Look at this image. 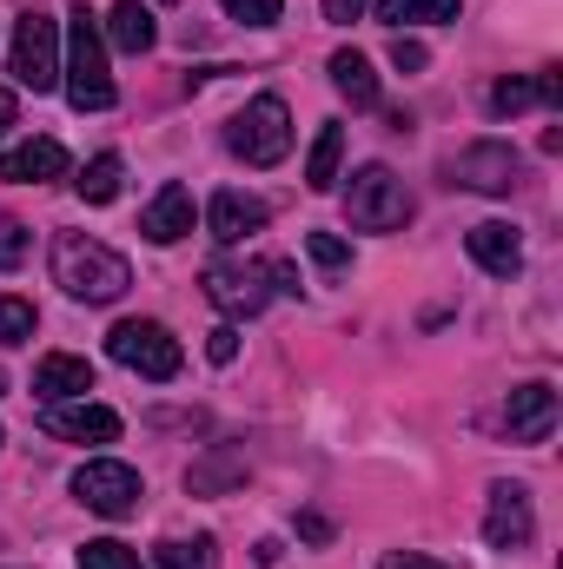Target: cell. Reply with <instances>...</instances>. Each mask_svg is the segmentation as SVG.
<instances>
[{"mask_svg": "<svg viewBox=\"0 0 563 569\" xmlns=\"http://www.w3.org/2000/svg\"><path fill=\"white\" fill-rule=\"evenodd\" d=\"M53 284H60L67 298H80V305H113V298H127L134 266H127L113 246L87 239V232H60V239H53Z\"/></svg>", "mask_w": 563, "mask_h": 569, "instance_id": "6da1fadb", "label": "cell"}, {"mask_svg": "<svg viewBox=\"0 0 563 569\" xmlns=\"http://www.w3.org/2000/svg\"><path fill=\"white\" fill-rule=\"evenodd\" d=\"M60 87H67L73 113H107V107H113L107 33H100V20H93V7H87V0L67 13V60H60Z\"/></svg>", "mask_w": 563, "mask_h": 569, "instance_id": "7a4b0ae2", "label": "cell"}, {"mask_svg": "<svg viewBox=\"0 0 563 569\" xmlns=\"http://www.w3.org/2000/svg\"><path fill=\"white\" fill-rule=\"evenodd\" d=\"M273 291H298L292 259H213L206 266V298L226 318H259L273 305Z\"/></svg>", "mask_w": 563, "mask_h": 569, "instance_id": "3957f363", "label": "cell"}, {"mask_svg": "<svg viewBox=\"0 0 563 569\" xmlns=\"http://www.w3.org/2000/svg\"><path fill=\"white\" fill-rule=\"evenodd\" d=\"M107 358L127 365V371H140V378H152V385L179 378V365H186L179 338H172L159 318H120V325L107 331Z\"/></svg>", "mask_w": 563, "mask_h": 569, "instance_id": "277c9868", "label": "cell"}, {"mask_svg": "<svg viewBox=\"0 0 563 569\" xmlns=\"http://www.w3.org/2000/svg\"><path fill=\"white\" fill-rule=\"evenodd\" d=\"M345 219L358 232H398L412 219V192L392 166H358L352 186H345Z\"/></svg>", "mask_w": 563, "mask_h": 569, "instance_id": "5b68a950", "label": "cell"}, {"mask_svg": "<svg viewBox=\"0 0 563 569\" xmlns=\"http://www.w3.org/2000/svg\"><path fill=\"white\" fill-rule=\"evenodd\" d=\"M7 73L33 93H53L60 87V20H47L40 7H27L13 20V53H7Z\"/></svg>", "mask_w": 563, "mask_h": 569, "instance_id": "8992f818", "label": "cell"}, {"mask_svg": "<svg viewBox=\"0 0 563 569\" xmlns=\"http://www.w3.org/2000/svg\"><path fill=\"white\" fill-rule=\"evenodd\" d=\"M226 146L246 166H279L285 152H292V113H285L279 93L246 100V113H233V127H226Z\"/></svg>", "mask_w": 563, "mask_h": 569, "instance_id": "52a82bcc", "label": "cell"}, {"mask_svg": "<svg viewBox=\"0 0 563 569\" xmlns=\"http://www.w3.org/2000/svg\"><path fill=\"white\" fill-rule=\"evenodd\" d=\"M73 497L93 510V517H134L140 510V470L134 463H113V457H93L73 470Z\"/></svg>", "mask_w": 563, "mask_h": 569, "instance_id": "ba28073f", "label": "cell"}, {"mask_svg": "<svg viewBox=\"0 0 563 569\" xmlns=\"http://www.w3.org/2000/svg\"><path fill=\"white\" fill-rule=\"evenodd\" d=\"M444 172H451V186H471V192H511L524 179V159H517V146H504V140H477L464 152H451Z\"/></svg>", "mask_w": 563, "mask_h": 569, "instance_id": "9c48e42d", "label": "cell"}, {"mask_svg": "<svg viewBox=\"0 0 563 569\" xmlns=\"http://www.w3.org/2000/svg\"><path fill=\"white\" fill-rule=\"evenodd\" d=\"M531 537H537V517H531V490H524V483H491L484 543H491V550H524Z\"/></svg>", "mask_w": 563, "mask_h": 569, "instance_id": "30bf717a", "label": "cell"}, {"mask_svg": "<svg viewBox=\"0 0 563 569\" xmlns=\"http://www.w3.org/2000/svg\"><path fill=\"white\" fill-rule=\"evenodd\" d=\"M40 430L47 437H67V443H113L120 437V411L87 405V398H67V405H47Z\"/></svg>", "mask_w": 563, "mask_h": 569, "instance_id": "8fae6325", "label": "cell"}, {"mask_svg": "<svg viewBox=\"0 0 563 569\" xmlns=\"http://www.w3.org/2000/svg\"><path fill=\"white\" fill-rule=\"evenodd\" d=\"M206 232H213L219 246H246L253 232H266V199H253V192H239V186L213 192V206H206Z\"/></svg>", "mask_w": 563, "mask_h": 569, "instance_id": "7c38bea8", "label": "cell"}, {"mask_svg": "<svg viewBox=\"0 0 563 569\" xmlns=\"http://www.w3.org/2000/svg\"><path fill=\"white\" fill-rule=\"evenodd\" d=\"M504 430H511V443H544L557 430V391L551 385H517L504 398Z\"/></svg>", "mask_w": 563, "mask_h": 569, "instance_id": "4fadbf2b", "label": "cell"}, {"mask_svg": "<svg viewBox=\"0 0 563 569\" xmlns=\"http://www.w3.org/2000/svg\"><path fill=\"white\" fill-rule=\"evenodd\" d=\"M531 107H563L557 73H511V80L491 87V113H497V120H517V113H531Z\"/></svg>", "mask_w": 563, "mask_h": 569, "instance_id": "5bb4252c", "label": "cell"}, {"mask_svg": "<svg viewBox=\"0 0 563 569\" xmlns=\"http://www.w3.org/2000/svg\"><path fill=\"white\" fill-rule=\"evenodd\" d=\"M60 172H67V146L60 140H27V146H13V152H0V179L7 186H47Z\"/></svg>", "mask_w": 563, "mask_h": 569, "instance_id": "9a60e30c", "label": "cell"}, {"mask_svg": "<svg viewBox=\"0 0 563 569\" xmlns=\"http://www.w3.org/2000/svg\"><path fill=\"white\" fill-rule=\"evenodd\" d=\"M464 246H471V259H477L491 279H517V266H524V246H517V232H511L504 219L471 226V232H464Z\"/></svg>", "mask_w": 563, "mask_h": 569, "instance_id": "2e32d148", "label": "cell"}, {"mask_svg": "<svg viewBox=\"0 0 563 569\" xmlns=\"http://www.w3.org/2000/svg\"><path fill=\"white\" fill-rule=\"evenodd\" d=\"M87 391H93V365H87V358L53 351V358H40V365H33V398L67 405V398H87Z\"/></svg>", "mask_w": 563, "mask_h": 569, "instance_id": "e0dca14e", "label": "cell"}, {"mask_svg": "<svg viewBox=\"0 0 563 569\" xmlns=\"http://www.w3.org/2000/svg\"><path fill=\"white\" fill-rule=\"evenodd\" d=\"M140 232L152 246H179V239L192 232V192H186V186H159V199L146 206Z\"/></svg>", "mask_w": 563, "mask_h": 569, "instance_id": "ac0fdd59", "label": "cell"}, {"mask_svg": "<svg viewBox=\"0 0 563 569\" xmlns=\"http://www.w3.org/2000/svg\"><path fill=\"white\" fill-rule=\"evenodd\" d=\"M100 33H107V47H120V53H152V47H159V20H152V7H140V0H120V7L100 20Z\"/></svg>", "mask_w": 563, "mask_h": 569, "instance_id": "d6986e66", "label": "cell"}, {"mask_svg": "<svg viewBox=\"0 0 563 569\" xmlns=\"http://www.w3.org/2000/svg\"><path fill=\"white\" fill-rule=\"evenodd\" d=\"M332 87H338L352 107H378V73H372V60H365V53H352V47H338V53H332Z\"/></svg>", "mask_w": 563, "mask_h": 569, "instance_id": "ffe728a7", "label": "cell"}, {"mask_svg": "<svg viewBox=\"0 0 563 569\" xmlns=\"http://www.w3.org/2000/svg\"><path fill=\"white\" fill-rule=\"evenodd\" d=\"M338 159H345V127L325 120L318 140H312V159H305V186H312V192H332V186H338Z\"/></svg>", "mask_w": 563, "mask_h": 569, "instance_id": "44dd1931", "label": "cell"}, {"mask_svg": "<svg viewBox=\"0 0 563 569\" xmlns=\"http://www.w3.org/2000/svg\"><path fill=\"white\" fill-rule=\"evenodd\" d=\"M239 483H246V457H233V450H213L206 463L186 470V490L192 497H219V490H239Z\"/></svg>", "mask_w": 563, "mask_h": 569, "instance_id": "7402d4cb", "label": "cell"}, {"mask_svg": "<svg viewBox=\"0 0 563 569\" xmlns=\"http://www.w3.org/2000/svg\"><path fill=\"white\" fill-rule=\"evenodd\" d=\"M378 20L392 33H405V27H444V20H457V0H378Z\"/></svg>", "mask_w": 563, "mask_h": 569, "instance_id": "603a6c76", "label": "cell"}, {"mask_svg": "<svg viewBox=\"0 0 563 569\" xmlns=\"http://www.w3.org/2000/svg\"><path fill=\"white\" fill-rule=\"evenodd\" d=\"M120 179H127L120 152H100V159H87V172H80L73 186H80V199H87V206H113V199H120Z\"/></svg>", "mask_w": 563, "mask_h": 569, "instance_id": "cb8c5ba5", "label": "cell"}, {"mask_svg": "<svg viewBox=\"0 0 563 569\" xmlns=\"http://www.w3.org/2000/svg\"><path fill=\"white\" fill-rule=\"evenodd\" d=\"M152 563L159 569H219V543H213V537H192V543L172 537V543L152 550Z\"/></svg>", "mask_w": 563, "mask_h": 569, "instance_id": "d4e9b609", "label": "cell"}, {"mask_svg": "<svg viewBox=\"0 0 563 569\" xmlns=\"http://www.w3.org/2000/svg\"><path fill=\"white\" fill-rule=\"evenodd\" d=\"M80 569H140V550H127L120 537H93L80 550Z\"/></svg>", "mask_w": 563, "mask_h": 569, "instance_id": "484cf974", "label": "cell"}, {"mask_svg": "<svg viewBox=\"0 0 563 569\" xmlns=\"http://www.w3.org/2000/svg\"><path fill=\"white\" fill-rule=\"evenodd\" d=\"M33 325H40V311L27 298H0V345H27Z\"/></svg>", "mask_w": 563, "mask_h": 569, "instance_id": "4316f807", "label": "cell"}, {"mask_svg": "<svg viewBox=\"0 0 563 569\" xmlns=\"http://www.w3.org/2000/svg\"><path fill=\"white\" fill-rule=\"evenodd\" d=\"M27 246H33V232H27V219H13V212H0V272H20V266H27Z\"/></svg>", "mask_w": 563, "mask_h": 569, "instance_id": "83f0119b", "label": "cell"}, {"mask_svg": "<svg viewBox=\"0 0 563 569\" xmlns=\"http://www.w3.org/2000/svg\"><path fill=\"white\" fill-rule=\"evenodd\" d=\"M305 252H312V266H325V272H345V266H352V246H345L338 232H305Z\"/></svg>", "mask_w": 563, "mask_h": 569, "instance_id": "f1b7e54d", "label": "cell"}, {"mask_svg": "<svg viewBox=\"0 0 563 569\" xmlns=\"http://www.w3.org/2000/svg\"><path fill=\"white\" fill-rule=\"evenodd\" d=\"M219 7H226L233 20H246V27H273V20H279V7H285V0H219Z\"/></svg>", "mask_w": 563, "mask_h": 569, "instance_id": "f546056e", "label": "cell"}, {"mask_svg": "<svg viewBox=\"0 0 563 569\" xmlns=\"http://www.w3.org/2000/svg\"><path fill=\"white\" fill-rule=\"evenodd\" d=\"M392 67H398V73H424V67H431L424 40H405V33H392Z\"/></svg>", "mask_w": 563, "mask_h": 569, "instance_id": "4dcf8cb0", "label": "cell"}, {"mask_svg": "<svg viewBox=\"0 0 563 569\" xmlns=\"http://www.w3.org/2000/svg\"><path fill=\"white\" fill-rule=\"evenodd\" d=\"M206 358H213V365H233V358H239V331H233V325L206 331Z\"/></svg>", "mask_w": 563, "mask_h": 569, "instance_id": "1f68e13d", "label": "cell"}, {"mask_svg": "<svg viewBox=\"0 0 563 569\" xmlns=\"http://www.w3.org/2000/svg\"><path fill=\"white\" fill-rule=\"evenodd\" d=\"M318 7H325V20H332V27H352L372 0H318Z\"/></svg>", "mask_w": 563, "mask_h": 569, "instance_id": "d6a6232c", "label": "cell"}, {"mask_svg": "<svg viewBox=\"0 0 563 569\" xmlns=\"http://www.w3.org/2000/svg\"><path fill=\"white\" fill-rule=\"evenodd\" d=\"M298 537H305V543H332V517L305 510V517H298Z\"/></svg>", "mask_w": 563, "mask_h": 569, "instance_id": "836d02e7", "label": "cell"}, {"mask_svg": "<svg viewBox=\"0 0 563 569\" xmlns=\"http://www.w3.org/2000/svg\"><path fill=\"white\" fill-rule=\"evenodd\" d=\"M378 569H451V563H437V557H418V550H392Z\"/></svg>", "mask_w": 563, "mask_h": 569, "instance_id": "e575fe53", "label": "cell"}, {"mask_svg": "<svg viewBox=\"0 0 563 569\" xmlns=\"http://www.w3.org/2000/svg\"><path fill=\"white\" fill-rule=\"evenodd\" d=\"M13 120H20V100H13V87H0V133H7Z\"/></svg>", "mask_w": 563, "mask_h": 569, "instance_id": "d590c367", "label": "cell"}, {"mask_svg": "<svg viewBox=\"0 0 563 569\" xmlns=\"http://www.w3.org/2000/svg\"><path fill=\"white\" fill-rule=\"evenodd\" d=\"M0 443H7V430H0Z\"/></svg>", "mask_w": 563, "mask_h": 569, "instance_id": "8d00e7d4", "label": "cell"}]
</instances>
